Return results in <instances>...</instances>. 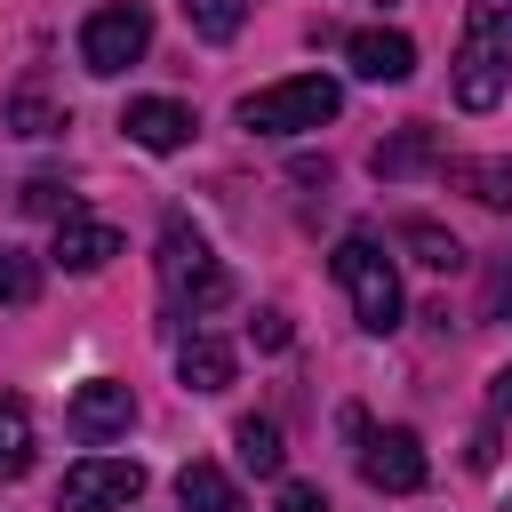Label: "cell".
I'll list each match as a JSON object with an SVG mask.
<instances>
[{
  "mask_svg": "<svg viewBox=\"0 0 512 512\" xmlns=\"http://www.w3.org/2000/svg\"><path fill=\"white\" fill-rule=\"evenodd\" d=\"M256 344H264V352H280V344H288V320H280V312H264V320H256Z\"/></svg>",
  "mask_w": 512,
  "mask_h": 512,
  "instance_id": "cb8c5ba5",
  "label": "cell"
},
{
  "mask_svg": "<svg viewBox=\"0 0 512 512\" xmlns=\"http://www.w3.org/2000/svg\"><path fill=\"white\" fill-rule=\"evenodd\" d=\"M360 472H368V488H384V496H416V488L432 480L424 440H416L408 424H392V432H360Z\"/></svg>",
  "mask_w": 512,
  "mask_h": 512,
  "instance_id": "52a82bcc",
  "label": "cell"
},
{
  "mask_svg": "<svg viewBox=\"0 0 512 512\" xmlns=\"http://www.w3.org/2000/svg\"><path fill=\"white\" fill-rule=\"evenodd\" d=\"M448 176H456L480 208H512V160H456Z\"/></svg>",
  "mask_w": 512,
  "mask_h": 512,
  "instance_id": "ac0fdd59",
  "label": "cell"
},
{
  "mask_svg": "<svg viewBox=\"0 0 512 512\" xmlns=\"http://www.w3.org/2000/svg\"><path fill=\"white\" fill-rule=\"evenodd\" d=\"M8 120H16L24 136H56V128H64V112H56L40 88H16V96H8Z\"/></svg>",
  "mask_w": 512,
  "mask_h": 512,
  "instance_id": "ffe728a7",
  "label": "cell"
},
{
  "mask_svg": "<svg viewBox=\"0 0 512 512\" xmlns=\"http://www.w3.org/2000/svg\"><path fill=\"white\" fill-rule=\"evenodd\" d=\"M272 512H336V504H328V496H320V488H312V480H288V488H280V504H272Z\"/></svg>",
  "mask_w": 512,
  "mask_h": 512,
  "instance_id": "603a6c76",
  "label": "cell"
},
{
  "mask_svg": "<svg viewBox=\"0 0 512 512\" xmlns=\"http://www.w3.org/2000/svg\"><path fill=\"white\" fill-rule=\"evenodd\" d=\"M512 88V0H464V40H456V104L496 112Z\"/></svg>",
  "mask_w": 512,
  "mask_h": 512,
  "instance_id": "6da1fadb",
  "label": "cell"
},
{
  "mask_svg": "<svg viewBox=\"0 0 512 512\" xmlns=\"http://www.w3.org/2000/svg\"><path fill=\"white\" fill-rule=\"evenodd\" d=\"M496 408H504V416H512V368H504V376H496Z\"/></svg>",
  "mask_w": 512,
  "mask_h": 512,
  "instance_id": "d4e9b609",
  "label": "cell"
},
{
  "mask_svg": "<svg viewBox=\"0 0 512 512\" xmlns=\"http://www.w3.org/2000/svg\"><path fill=\"white\" fill-rule=\"evenodd\" d=\"M128 424H136V392H128V384L96 376V384L72 392V432H80V440H112V432H128Z\"/></svg>",
  "mask_w": 512,
  "mask_h": 512,
  "instance_id": "9c48e42d",
  "label": "cell"
},
{
  "mask_svg": "<svg viewBox=\"0 0 512 512\" xmlns=\"http://www.w3.org/2000/svg\"><path fill=\"white\" fill-rule=\"evenodd\" d=\"M160 288L176 304H192V312H224L232 304V272L216 264V248L184 216H168V232H160Z\"/></svg>",
  "mask_w": 512,
  "mask_h": 512,
  "instance_id": "277c9868",
  "label": "cell"
},
{
  "mask_svg": "<svg viewBox=\"0 0 512 512\" xmlns=\"http://www.w3.org/2000/svg\"><path fill=\"white\" fill-rule=\"evenodd\" d=\"M496 296H504V312H512V272H504V288H496Z\"/></svg>",
  "mask_w": 512,
  "mask_h": 512,
  "instance_id": "484cf974",
  "label": "cell"
},
{
  "mask_svg": "<svg viewBox=\"0 0 512 512\" xmlns=\"http://www.w3.org/2000/svg\"><path fill=\"white\" fill-rule=\"evenodd\" d=\"M24 208H32V216H72V192H64L56 176H32V184H24Z\"/></svg>",
  "mask_w": 512,
  "mask_h": 512,
  "instance_id": "7402d4cb",
  "label": "cell"
},
{
  "mask_svg": "<svg viewBox=\"0 0 512 512\" xmlns=\"http://www.w3.org/2000/svg\"><path fill=\"white\" fill-rule=\"evenodd\" d=\"M232 448H240V464H248V472H264V480H272V472H280V456H288V448H280V424H272V416H240Z\"/></svg>",
  "mask_w": 512,
  "mask_h": 512,
  "instance_id": "e0dca14e",
  "label": "cell"
},
{
  "mask_svg": "<svg viewBox=\"0 0 512 512\" xmlns=\"http://www.w3.org/2000/svg\"><path fill=\"white\" fill-rule=\"evenodd\" d=\"M344 56H352L360 80H408V72H416V40H408V32H352Z\"/></svg>",
  "mask_w": 512,
  "mask_h": 512,
  "instance_id": "8fae6325",
  "label": "cell"
},
{
  "mask_svg": "<svg viewBox=\"0 0 512 512\" xmlns=\"http://www.w3.org/2000/svg\"><path fill=\"white\" fill-rule=\"evenodd\" d=\"M176 504H184V512H248V496H240L216 464H184V472H176Z\"/></svg>",
  "mask_w": 512,
  "mask_h": 512,
  "instance_id": "5bb4252c",
  "label": "cell"
},
{
  "mask_svg": "<svg viewBox=\"0 0 512 512\" xmlns=\"http://www.w3.org/2000/svg\"><path fill=\"white\" fill-rule=\"evenodd\" d=\"M184 16H192L200 40H232L248 24V0H184Z\"/></svg>",
  "mask_w": 512,
  "mask_h": 512,
  "instance_id": "d6986e66",
  "label": "cell"
},
{
  "mask_svg": "<svg viewBox=\"0 0 512 512\" xmlns=\"http://www.w3.org/2000/svg\"><path fill=\"white\" fill-rule=\"evenodd\" d=\"M144 48H152V16H144L136 0H120V8H96V16L80 24V64H88L96 80L128 72Z\"/></svg>",
  "mask_w": 512,
  "mask_h": 512,
  "instance_id": "8992f818",
  "label": "cell"
},
{
  "mask_svg": "<svg viewBox=\"0 0 512 512\" xmlns=\"http://www.w3.org/2000/svg\"><path fill=\"white\" fill-rule=\"evenodd\" d=\"M176 376H184V392H224V384H232V344L208 336V328H192V336L176 344Z\"/></svg>",
  "mask_w": 512,
  "mask_h": 512,
  "instance_id": "7c38bea8",
  "label": "cell"
},
{
  "mask_svg": "<svg viewBox=\"0 0 512 512\" xmlns=\"http://www.w3.org/2000/svg\"><path fill=\"white\" fill-rule=\"evenodd\" d=\"M328 272L344 280V296H352V312H360L368 336H392L400 328V280H392V256H384L376 232H344L336 256H328Z\"/></svg>",
  "mask_w": 512,
  "mask_h": 512,
  "instance_id": "7a4b0ae2",
  "label": "cell"
},
{
  "mask_svg": "<svg viewBox=\"0 0 512 512\" xmlns=\"http://www.w3.org/2000/svg\"><path fill=\"white\" fill-rule=\"evenodd\" d=\"M40 296V264L24 248H0V304H32Z\"/></svg>",
  "mask_w": 512,
  "mask_h": 512,
  "instance_id": "44dd1931",
  "label": "cell"
},
{
  "mask_svg": "<svg viewBox=\"0 0 512 512\" xmlns=\"http://www.w3.org/2000/svg\"><path fill=\"white\" fill-rule=\"evenodd\" d=\"M336 112H344V88L320 72H296V80L240 96V128H256V136H304V128H328Z\"/></svg>",
  "mask_w": 512,
  "mask_h": 512,
  "instance_id": "3957f363",
  "label": "cell"
},
{
  "mask_svg": "<svg viewBox=\"0 0 512 512\" xmlns=\"http://www.w3.org/2000/svg\"><path fill=\"white\" fill-rule=\"evenodd\" d=\"M400 248H408L416 264H432V272H456V264H464L456 232H440L432 216H400Z\"/></svg>",
  "mask_w": 512,
  "mask_h": 512,
  "instance_id": "9a60e30c",
  "label": "cell"
},
{
  "mask_svg": "<svg viewBox=\"0 0 512 512\" xmlns=\"http://www.w3.org/2000/svg\"><path fill=\"white\" fill-rule=\"evenodd\" d=\"M32 464V408L16 392H0V480H16Z\"/></svg>",
  "mask_w": 512,
  "mask_h": 512,
  "instance_id": "2e32d148",
  "label": "cell"
},
{
  "mask_svg": "<svg viewBox=\"0 0 512 512\" xmlns=\"http://www.w3.org/2000/svg\"><path fill=\"white\" fill-rule=\"evenodd\" d=\"M112 256H120V232H112L104 216H80V208L56 216V264H64V272H104Z\"/></svg>",
  "mask_w": 512,
  "mask_h": 512,
  "instance_id": "30bf717a",
  "label": "cell"
},
{
  "mask_svg": "<svg viewBox=\"0 0 512 512\" xmlns=\"http://www.w3.org/2000/svg\"><path fill=\"white\" fill-rule=\"evenodd\" d=\"M120 128H128V144H144V152H176V144H192V104H176V96H136L128 112H120Z\"/></svg>",
  "mask_w": 512,
  "mask_h": 512,
  "instance_id": "ba28073f",
  "label": "cell"
},
{
  "mask_svg": "<svg viewBox=\"0 0 512 512\" xmlns=\"http://www.w3.org/2000/svg\"><path fill=\"white\" fill-rule=\"evenodd\" d=\"M368 168H376L384 184H400V176H416V168H440V136H432V128H400L392 144L368 152Z\"/></svg>",
  "mask_w": 512,
  "mask_h": 512,
  "instance_id": "4fadbf2b",
  "label": "cell"
},
{
  "mask_svg": "<svg viewBox=\"0 0 512 512\" xmlns=\"http://www.w3.org/2000/svg\"><path fill=\"white\" fill-rule=\"evenodd\" d=\"M144 496V464L136 456H80L56 488V512H128Z\"/></svg>",
  "mask_w": 512,
  "mask_h": 512,
  "instance_id": "5b68a950",
  "label": "cell"
}]
</instances>
